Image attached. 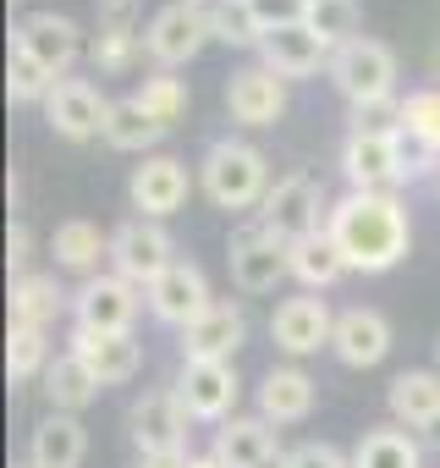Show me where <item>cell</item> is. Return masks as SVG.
Listing matches in <instances>:
<instances>
[{
	"label": "cell",
	"instance_id": "obj_29",
	"mask_svg": "<svg viewBox=\"0 0 440 468\" xmlns=\"http://www.w3.org/2000/svg\"><path fill=\"white\" fill-rule=\"evenodd\" d=\"M424 452L413 441V430L402 424H380V430H363V441L352 446V468H418Z\"/></svg>",
	"mask_w": 440,
	"mask_h": 468
},
{
	"label": "cell",
	"instance_id": "obj_6",
	"mask_svg": "<svg viewBox=\"0 0 440 468\" xmlns=\"http://www.w3.org/2000/svg\"><path fill=\"white\" fill-rule=\"evenodd\" d=\"M209 39H215V34H209V12H204V6H187V0L160 6V12L149 17V28H143V50H149V61H154L160 72L187 67Z\"/></svg>",
	"mask_w": 440,
	"mask_h": 468
},
{
	"label": "cell",
	"instance_id": "obj_36",
	"mask_svg": "<svg viewBox=\"0 0 440 468\" xmlns=\"http://www.w3.org/2000/svg\"><path fill=\"white\" fill-rule=\"evenodd\" d=\"M50 364H56L50 358V336L28 331V325H12V336H6V369H12V380H34Z\"/></svg>",
	"mask_w": 440,
	"mask_h": 468
},
{
	"label": "cell",
	"instance_id": "obj_7",
	"mask_svg": "<svg viewBox=\"0 0 440 468\" xmlns=\"http://www.w3.org/2000/svg\"><path fill=\"white\" fill-rule=\"evenodd\" d=\"M187 424H193V413L182 408L176 391H143L127 413L138 457H187Z\"/></svg>",
	"mask_w": 440,
	"mask_h": 468
},
{
	"label": "cell",
	"instance_id": "obj_23",
	"mask_svg": "<svg viewBox=\"0 0 440 468\" xmlns=\"http://www.w3.org/2000/svg\"><path fill=\"white\" fill-rule=\"evenodd\" d=\"M89 457V430L78 413H45L28 435V463L34 468H83Z\"/></svg>",
	"mask_w": 440,
	"mask_h": 468
},
{
	"label": "cell",
	"instance_id": "obj_42",
	"mask_svg": "<svg viewBox=\"0 0 440 468\" xmlns=\"http://www.w3.org/2000/svg\"><path fill=\"white\" fill-rule=\"evenodd\" d=\"M254 12H259L265 34H276V28H292L309 17V0H254Z\"/></svg>",
	"mask_w": 440,
	"mask_h": 468
},
{
	"label": "cell",
	"instance_id": "obj_5",
	"mask_svg": "<svg viewBox=\"0 0 440 468\" xmlns=\"http://www.w3.org/2000/svg\"><path fill=\"white\" fill-rule=\"evenodd\" d=\"M176 265V243H171V231L149 215H132L110 231V271L132 287H154L165 271Z\"/></svg>",
	"mask_w": 440,
	"mask_h": 468
},
{
	"label": "cell",
	"instance_id": "obj_31",
	"mask_svg": "<svg viewBox=\"0 0 440 468\" xmlns=\"http://www.w3.org/2000/svg\"><path fill=\"white\" fill-rule=\"evenodd\" d=\"M292 276L303 282V292H325V287H336L347 276V260L330 243V231H320L309 243H292Z\"/></svg>",
	"mask_w": 440,
	"mask_h": 468
},
{
	"label": "cell",
	"instance_id": "obj_26",
	"mask_svg": "<svg viewBox=\"0 0 440 468\" xmlns=\"http://www.w3.org/2000/svg\"><path fill=\"white\" fill-rule=\"evenodd\" d=\"M50 254L61 271H78L89 282V276H100V260H110V238L94 220H61L56 238H50Z\"/></svg>",
	"mask_w": 440,
	"mask_h": 468
},
{
	"label": "cell",
	"instance_id": "obj_33",
	"mask_svg": "<svg viewBox=\"0 0 440 468\" xmlns=\"http://www.w3.org/2000/svg\"><path fill=\"white\" fill-rule=\"evenodd\" d=\"M56 83H61V78H56L39 56H28V50H17V45H12V61H6V89H12V100H17V105H45Z\"/></svg>",
	"mask_w": 440,
	"mask_h": 468
},
{
	"label": "cell",
	"instance_id": "obj_40",
	"mask_svg": "<svg viewBox=\"0 0 440 468\" xmlns=\"http://www.w3.org/2000/svg\"><path fill=\"white\" fill-rule=\"evenodd\" d=\"M281 468H352V457H341V452L325 446V441H309V446H292V452L281 457Z\"/></svg>",
	"mask_w": 440,
	"mask_h": 468
},
{
	"label": "cell",
	"instance_id": "obj_35",
	"mask_svg": "<svg viewBox=\"0 0 440 468\" xmlns=\"http://www.w3.org/2000/svg\"><path fill=\"white\" fill-rule=\"evenodd\" d=\"M330 50L358 39V0H309V17H303Z\"/></svg>",
	"mask_w": 440,
	"mask_h": 468
},
{
	"label": "cell",
	"instance_id": "obj_10",
	"mask_svg": "<svg viewBox=\"0 0 440 468\" xmlns=\"http://www.w3.org/2000/svg\"><path fill=\"white\" fill-rule=\"evenodd\" d=\"M72 320H78L83 331H100V336H132L138 287L121 282L116 271H100V276H89V282L72 292Z\"/></svg>",
	"mask_w": 440,
	"mask_h": 468
},
{
	"label": "cell",
	"instance_id": "obj_27",
	"mask_svg": "<svg viewBox=\"0 0 440 468\" xmlns=\"http://www.w3.org/2000/svg\"><path fill=\"white\" fill-rule=\"evenodd\" d=\"M67 303H72V298L61 292V282H56V276L28 271V276H17V282H12V325L50 331V325H56V314H61Z\"/></svg>",
	"mask_w": 440,
	"mask_h": 468
},
{
	"label": "cell",
	"instance_id": "obj_37",
	"mask_svg": "<svg viewBox=\"0 0 440 468\" xmlns=\"http://www.w3.org/2000/svg\"><path fill=\"white\" fill-rule=\"evenodd\" d=\"M402 133L440 154V89H413L402 100Z\"/></svg>",
	"mask_w": 440,
	"mask_h": 468
},
{
	"label": "cell",
	"instance_id": "obj_28",
	"mask_svg": "<svg viewBox=\"0 0 440 468\" xmlns=\"http://www.w3.org/2000/svg\"><path fill=\"white\" fill-rule=\"evenodd\" d=\"M45 397H50V413H83V408L100 397V375H94L78 353H61V358L45 369Z\"/></svg>",
	"mask_w": 440,
	"mask_h": 468
},
{
	"label": "cell",
	"instance_id": "obj_47",
	"mask_svg": "<svg viewBox=\"0 0 440 468\" xmlns=\"http://www.w3.org/2000/svg\"><path fill=\"white\" fill-rule=\"evenodd\" d=\"M435 441H440V424H435Z\"/></svg>",
	"mask_w": 440,
	"mask_h": 468
},
{
	"label": "cell",
	"instance_id": "obj_13",
	"mask_svg": "<svg viewBox=\"0 0 440 468\" xmlns=\"http://www.w3.org/2000/svg\"><path fill=\"white\" fill-rule=\"evenodd\" d=\"M237 391H243V380H237L232 364H182V375H176L182 408H187L193 419H204V424L237 419V413H232V408H237Z\"/></svg>",
	"mask_w": 440,
	"mask_h": 468
},
{
	"label": "cell",
	"instance_id": "obj_1",
	"mask_svg": "<svg viewBox=\"0 0 440 468\" xmlns=\"http://www.w3.org/2000/svg\"><path fill=\"white\" fill-rule=\"evenodd\" d=\"M330 243L341 249L347 271H363V276H380L391 265L407 260L413 249V226H407V209L396 193H347L330 204Z\"/></svg>",
	"mask_w": 440,
	"mask_h": 468
},
{
	"label": "cell",
	"instance_id": "obj_14",
	"mask_svg": "<svg viewBox=\"0 0 440 468\" xmlns=\"http://www.w3.org/2000/svg\"><path fill=\"white\" fill-rule=\"evenodd\" d=\"M243 336H248V314L237 303H209L182 331V364H232Z\"/></svg>",
	"mask_w": 440,
	"mask_h": 468
},
{
	"label": "cell",
	"instance_id": "obj_39",
	"mask_svg": "<svg viewBox=\"0 0 440 468\" xmlns=\"http://www.w3.org/2000/svg\"><path fill=\"white\" fill-rule=\"evenodd\" d=\"M352 133H402V100L358 105V111H352Z\"/></svg>",
	"mask_w": 440,
	"mask_h": 468
},
{
	"label": "cell",
	"instance_id": "obj_4",
	"mask_svg": "<svg viewBox=\"0 0 440 468\" xmlns=\"http://www.w3.org/2000/svg\"><path fill=\"white\" fill-rule=\"evenodd\" d=\"M330 83L352 100V111L358 105H380V100H396V56H391V45H380V39H352V45H341L336 56H330Z\"/></svg>",
	"mask_w": 440,
	"mask_h": 468
},
{
	"label": "cell",
	"instance_id": "obj_41",
	"mask_svg": "<svg viewBox=\"0 0 440 468\" xmlns=\"http://www.w3.org/2000/svg\"><path fill=\"white\" fill-rule=\"evenodd\" d=\"M138 12L143 0H100V34H143Z\"/></svg>",
	"mask_w": 440,
	"mask_h": 468
},
{
	"label": "cell",
	"instance_id": "obj_8",
	"mask_svg": "<svg viewBox=\"0 0 440 468\" xmlns=\"http://www.w3.org/2000/svg\"><path fill=\"white\" fill-rule=\"evenodd\" d=\"M341 171L352 193H396L407 182L402 165V133H347L341 144Z\"/></svg>",
	"mask_w": 440,
	"mask_h": 468
},
{
	"label": "cell",
	"instance_id": "obj_20",
	"mask_svg": "<svg viewBox=\"0 0 440 468\" xmlns=\"http://www.w3.org/2000/svg\"><path fill=\"white\" fill-rule=\"evenodd\" d=\"M330 45L309 28V23H292V28H276V34H265V45H259V67H270L276 78H287V83H298V78H314L320 67H330Z\"/></svg>",
	"mask_w": 440,
	"mask_h": 468
},
{
	"label": "cell",
	"instance_id": "obj_16",
	"mask_svg": "<svg viewBox=\"0 0 440 468\" xmlns=\"http://www.w3.org/2000/svg\"><path fill=\"white\" fill-rule=\"evenodd\" d=\"M209 303H215V298H209V282H204V271H198L193 260H176V265L149 287V314H154L160 325H176V331H187Z\"/></svg>",
	"mask_w": 440,
	"mask_h": 468
},
{
	"label": "cell",
	"instance_id": "obj_18",
	"mask_svg": "<svg viewBox=\"0 0 440 468\" xmlns=\"http://www.w3.org/2000/svg\"><path fill=\"white\" fill-rule=\"evenodd\" d=\"M12 45L17 50H28V56H39L56 78L83 56V28L72 23V17H61V12H28L17 28H12Z\"/></svg>",
	"mask_w": 440,
	"mask_h": 468
},
{
	"label": "cell",
	"instance_id": "obj_38",
	"mask_svg": "<svg viewBox=\"0 0 440 468\" xmlns=\"http://www.w3.org/2000/svg\"><path fill=\"white\" fill-rule=\"evenodd\" d=\"M89 56L100 72H132L138 56H149V50H143V34H100Z\"/></svg>",
	"mask_w": 440,
	"mask_h": 468
},
{
	"label": "cell",
	"instance_id": "obj_45",
	"mask_svg": "<svg viewBox=\"0 0 440 468\" xmlns=\"http://www.w3.org/2000/svg\"><path fill=\"white\" fill-rule=\"evenodd\" d=\"M187 457H138V468H182Z\"/></svg>",
	"mask_w": 440,
	"mask_h": 468
},
{
	"label": "cell",
	"instance_id": "obj_12",
	"mask_svg": "<svg viewBox=\"0 0 440 468\" xmlns=\"http://www.w3.org/2000/svg\"><path fill=\"white\" fill-rule=\"evenodd\" d=\"M45 122H50V133H61L72 144H89V138H105L110 100L89 78H61L50 89V100H45Z\"/></svg>",
	"mask_w": 440,
	"mask_h": 468
},
{
	"label": "cell",
	"instance_id": "obj_21",
	"mask_svg": "<svg viewBox=\"0 0 440 468\" xmlns=\"http://www.w3.org/2000/svg\"><path fill=\"white\" fill-rule=\"evenodd\" d=\"M330 353L347 364V369H374L385 353H391V320L380 309H341L336 314V331H330Z\"/></svg>",
	"mask_w": 440,
	"mask_h": 468
},
{
	"label": "cell",
	"instance_id": "obj_22",
	"mask_svg": "<svg viewBox=\"0 0 440 468\" xmlns=\"http://www.w3.org/2000/svg\"><path fill=\"white\" fill-rule=\"evenodd\" d=\"M67 353H78V358L100 375V386H127V380L143 369V342H138V336H100V331L72 325Z\"/></svg>",
	"mask_w": 440,
	"mask_h": 468
},
{
	"label": "cell",
	"instance_id": "obj_24",
	"mask_svg": "<svg viewBox=\"0 0 440 468\" xmlns=\"http://www.w3.org/2000/svg\"><path fill=\"white\" fill-rule=\"evenodd\" d=\"M314 397H320V386H314L298 364L270 369V375L259 380V419H270V424H303V419L314 413Z\"/></svg>",
	"mask_w": 440,
	"mask_h": 468
},
{
	"label": "cell",
	"instance_id": "obj_30",
	"mask_svg": "<svg viewBox=\"0 0 440 468\" xmlns=\"http://www.w3.org/2000/svg\"><path fill=\"white\" fill-rule=\"evenodd\" d=\"M165 133H171V127H160L132 94H127V100H110V122H105V144H110V149H121V154H143V149H154Z\"/></svg>",
	"mask_w": 440,
	"mask_h": 468
},
{
	"label": "cell",
	"instance_id": "obj_44",
	"mask_svg": "<svg viewBox=\"0 0 440 468\" xmlns=\"http://www.w3.org/2000/svg\"><path fill=\"white\" fill-rule=\"evenodd\" d=\"M182 468H226V463H220L215 452H204V457H193V452H187V463H182Z\"/></svg>",
	"mask_w": 440,
	"mask_h": 468
},
{
	"label": "cell",
	"instance_id": "obj_3",
	"mask_svg": "<svg viewBox=\"0 0 440 468\" xmlns=\"http://www.w3.org/2000/svg\"><path fill=\"white\" fill-rule=\"evenodd\" d=\"M254 220H259L265 231H276V238L292 249V243L320 238L325 220H330V204H325V187H320L309 171H292V176H281V182L265 193V204L254 209Z\"/></svg>",
	"mask_w": 440,
	"mask_h": 468
},
{
	"label": "cell",
	"instance_id": "obj_34",
	"mask_svg": "<svg viewBox=\"0 0 440 468\" xmlns=\"http://www.w3.org/2000/svg\"><path fill=\"white\" fill-rule=\"evenodd\" d=\"M132 100H138L160 127H176V122L187 116V83H182L176 72H149V78H143V89H138Z\"/></svg>",
	"mask_w": 440,
	"mask_h": 468
},
{
	"label": "cell",
	"instance_id": "obj_32",
	"mask_svg": "<svg viewBox=\"0 0 440 468\" xmlns=\"http://www.w3.org/2000/svg\"><path fill=\"white\" fill-rule=\"evenodd\" d=\"M209 34L220 45H232V50H259L265 45V23L254 12V0H215L209 6Z\"/></svg>",
	"mask_w": 440,
	"mask_h": 468
},
{
	"label": "cell",
	"instance_id": "obj_11",
	"mask_svg": "<svg viewBox=\"0 0 440 468\" xmlns=\"http://www.w3.org/2000/svg\"><path fill=\"white\" fill-rule=\"evenodd\" d=\"M330 331H336V314L320 292H298V298H281L276 314H270V342L287 353V358H309L320 347H330Z\"/></svg>",
	"mask_w": 440,
	"mask_h": 468
},
{
	"label": "cell",
	"instance_id": "obj_50",
	"mask_svg": "<svg viewBox=\"0 0 440 468\" xmlns=\"http://www.w3.org/2000/svg\"><path fill=\"white\" fill-rule=\"evenodd\" d=\"M435 176H440V171H435Z\"/></svg>",
	"mask_w": 440,
	"mask_h": 468
},
{
	"label": "cell",
	"instance_id": "obj_46",
	"mask_svg": "<svg viewBox=\"0 0 440 468\" xmlns=\"http://www.w3.org/2000/svg\"><path fill=\"white\" fill-rule=\"evenodd\" d=\"M187 6H204V12H209V6H215V0H187Z\"/></svg>",
	"mask_w": 440,
	"mask_h": 468
},
{
	"label": "cell",
	"instance_id": "obj_2",
	"mask_svg": "<svg viewBox=\"0 0 440 468\" xmlns=\"http://www.w3.org/2000/svg\"><path fill=\"white\" fill-rule=\"evenodd\" d=\"M198 187H204V198L215 209L243 215V209H259L276 182H270V160L254 144H243V138H215L204 149V160H198Z\"/></svg>",
	"mask_w": 440,
	"mask_h": 468
},
{
	"label": "cell",
	"instance_id": "obj_25",
	"mask_svg": "<svg viewBox=\"0 0 440 468\" xmlns=\"http://www.w3.org/2000/svg\"><path fill=\"white\" fill-rule=\"evenodd\" d=\"M385 402L402 430H435L440 424V369H402Z\"/></svg>",
	"mask_w": 440,
	"mask_h": 468
},
{
	"label": "cell",
	"instance_id": "obj_49",
	"mask_svg": "<svg viewBox=\"0 0 440 468\" xmlns=\"http://www.w3.org/2000/svg\"><path fill=\"white\" fill-rule=\"evenodd\" d=\"M435 358H440V347H435Z\"/></svg>",
	"mask_w": 440,
	"mask_h": 468
},
{
	"label": "cell",
	"instance_id": "obj_9",
	"mask_svg": "<svg viewBox=\"0 0 440 468\" xmlns=\"http://www.w3.org/2000/svg\"><path fill=\"white\" fill-rule=\"evenodd\" d=\"M232 282L243 292H276L287 276H292V249L276 238V231H265L259 220H248L243 231H232Z\"/></svg>",
	"mask_w": 440,
	"mask_h": 468
},
{
	"label": "cell",
	"instance_id": "obj_48",
	"mask_svg": "<svg viewBox=\"0 0 440 468\" xmlns=\"http://www.w3.org/2000/svg\"><path fill=\"white\" fill-rule=\"evenodd\" d=\"M17 468H34V463H17Z\"/></svg>",
	"mask_w": 440,
	"mask_h": 468
},
{
	"label": "cell",
	"instance_id": "obj_15",
	"mask_svg": "<svg viewBox=\"0 0 440 468\" xmlns=\"http://www.w3.org/2000/svg\"><path fill=\"white\" fill-rule=\"evenodd\" d=\"M193 193V176L176 154H149L143 165H132V182H127V198L149 215V220H165L187 204Z\"/></svg>",
	"mask_w": 440,
	"mask_h": 468
},
{
	"label": "cell",
	"instance_id": "obj_19",
	"mask_svg": "<svg viewBox=\"0 0 440 468\" xmlns=\"http://www.w3.org/2000/svg\"><path fill=\"white\" fill-rule=\"evenodd\" d=\"M226 111L243 127H276L287 116V78H276L270 67H243L226 83Z\"/></svg>",
	"mask_w": 440,
	"mask_h": 468
},
{
	"label": "cell",
	"instance_id": "obj_43",
	"mask_svg": "<svg viewBox=\"0 0 440 468\" xmlns=\"http://www.w3.org/2000/svg\"><path fill=\"white\" fill-rule=\"evenodd\" d=\"M28 260H34V231L23 220H12V231H6V265H12V276H28Z\"/></svg>",
	"mask_w": 440,
	"mask_h": 468
},
{
	"label": "cell",
	"instance_id": "obj_17",
	"mask_svg": "<svg viewBox=\"0 0 440 468\" xmlns=\"http://www.w3.org/2000/svg\"><path fill=\"white\" fill-rule=\"evenodd\" d=\"M226 468H281V430L270 419H226L215 430V446H209Z\"/></svg>",
	"mask_w": 440,
	"mask_h": 468
}]
</instances>
